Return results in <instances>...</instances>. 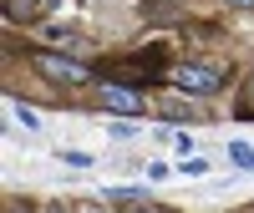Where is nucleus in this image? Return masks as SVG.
<instances>
[{
  "label": "nucleus",
  "mask_w": 254,
  "mask_h": 213,
  "mask_svg": "<svg viewBox=\"0 0 254 213\" xmlns=\"http://www.w3.org/2000/svg\"><path fill=\"white\" fill-rule=\"evenodd\" d=\"M173 87H178V92H193V97H214V92L224 87V76H219L214 66H193V61H188V66L173 71Z\"/></svg>",
  "instance_id": "1"
},
{
  "label": "nucleus",
  "mask_w": 254,
  "mask_h": 213,
  "mask_svg": "<svg viewBox=\"0 0 254 213\" xmlns=\"http://www.w3.org/2000/svg\"><path fill=\"white\" fill-rule=\"evenodd\" d=\"M36 66L46 71V76H56V81H87V76H92L87 66H76V61H66V56H41Z\"/></svg>",
  "instance_id": "2"
},
{
  "label": "nucleus",
  "mask_w": 254,
  "mask_h": 213,
  "mask_svg": "<svg viewBox=\"0 0 254 213\" xmlns=\"http://www.w3.org/2000/svg\"><path fill=\"white\" fill-rule=\"evenodd\" d=\"M102 106H112V112L137 117V112H142V97H137L132 87H102Z\"/></svg>",
  "instance_id": "3"
},
{
  "label": "nucleus",
  "mask_w": 254,
  "mask_h": 213,
  "mask_svg": "<svg viewBox=\"0 0 254 213\" xmlns=\"http://www.w3.org/2000/svg\"><path fill=\"white\" fill-rule=\"evenodd\" d=\"M229 158H234V167H254V147L234 142V147H229Z\"/></svg>",
  "instance_id": "4"
},
{
  "label": "nucleus",
  "mask_w": 254,
  "mask_h": 213,
  "mask_svg": "<svg viewBox=\"0 0 254 213\" xmlns=\"http://www.w3.org/2000/svg\"><path fill=\"white\" fill-rule=\"evenodd\" d=\"M239 112L254 117V76H249V87H244V97H239Z\"/></svg>",
  "instance_id": "5"
},
{
  "label": "nucleus",
  "mask_w": 254,
  "mask_h": 213,
  "mask_svg": "<svg viewBox=\"0 0 254 213\" xmlns=\"http://www.w3.org/2000/svg\"><path fill=\"white\" fill-rule=\"evenodd\" d=\"M234 5H254V0H234Z\"/></svg>",
  "instance_id": "6"
}]
</instances>
